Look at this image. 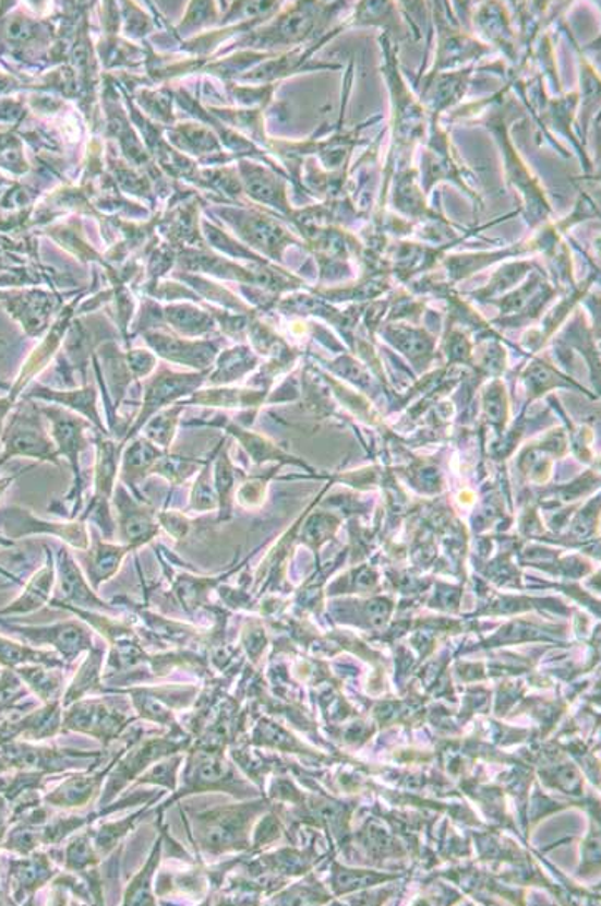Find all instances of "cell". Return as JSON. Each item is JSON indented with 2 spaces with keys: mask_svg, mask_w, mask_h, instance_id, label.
Returning <instances> with one entry per match:
<instances>
[{
  "mask_svg": "<svg viewBox=\"0 0 601 906\" xmlns=\"http://www.w3.org/2000/svg\"><path fill=\"white\" fill-rule=\"evenodd\" d=\"M214 467V489L217 493L218 506H220V518H224L226 512H229L230 492L233 487V470L227 458L226 452L215 453Z\"/></svg>",
  "mask_w": 601,
  "mask_h": 906,
  "instance_id": "cb8c5ba5",
  "label": "cell"
},
{
  "mask_svg": "<svg viewBox=\"0 0 601 906\" xmlns=\"http://www.w3.org/2000/svg\"><path fill=\"white\" fill-rule=\"evenodd\" d=\"M180 760L182 759H170L167 760L166 763H163V765L155 766L148 775H145L144 778L139 780V784H147V782H152V784L176 788V772L177 768H179Z\"/></svg>",
  "mask_w": 601,
  "mask_h": 906,
  "instance_id": "484cf974",
  "label": "cell"
},
{
  "mask_svg": "<svg viewBox=\"0 0 601 906\" xmlns=\"http://www.w3.org/2000/svg\"><path fill=\"white\" fill-rule=\"evenodd\" d=\"M112 502L119 513L120 537H122L123 545L135 550L157 537L160 525H158L157 512L151 503L139 500L123 484L113 490Z\"/></svg>",
  "mask_w": 601,
  "mask_h": 906,
  "instance_id": "8992f818",
  "label": "cell"
},
{
  "mask_svg": "<svg viewBox=\"0 0 601 906\" xmlns=\"http://www.w3.org/2000/svg\"><path fill=\"white\" fill-rule=\"evenodd\" d=\"M0 453L5 461L15 457L32 458L60 467L52 437L44 427V415L39 405L25 398L15 412H11L0 433Z\"/></svg>",
  "mask_w": 601,
  "mask_h": 906,
  "instance_id": "6da1fadb",
  "label": "cell"
},
{
  "mask_svg": "<svg viewBox=\"0 0 601 906\" xmlns=\"http://www.w3.org/2000/svg\"><path fill=\"white\" fill-rule=\"evenodd\" d=\"M46 565L37 570L36 575L28 580L25 591L22 592L17 600L0 610V617L32 613V611L39 610L47 601H50V594H52L53 584H56V560H53L49 548H46Z\"/></svg>",
  "mask_w": 601,
  "mask_h": 906,
  "instance_id": "5bb4252c",
  "label": "cell"
},
{
  "mask_svg": "<svg viewBox=\"0 0 601 906\" xmlns=\"http://www.w3.org/2000/svg\"><path fill=\"white\" fill-rule=\"evenodd\" d=\"M217 450H215V453H217ZM215 453H212L211 457L202 465L197 480L194 481L192 490H190L189 506L194 512H211V510L217 509V493H215L214 481H212V464H214Z\"/></svg>",
  "mask_w": 601,
  "mask_h": 906,
  "instance_id": "44dd1931",
  "label": "cell"
},
{
  "mask_svg": "<svg viewBox=\"0 0 601 906\" xmlns=\"http://www.w3.org/2000/svg\"><path fill=\"white\" fill-rule=\"evenodd\" d=\"M103 654L104 652L100 651V648L92 646L91 655H88L85 664L82 665L79 673L75 675L74 683H72L68 695H65V700H63L65 705L81 699V696L84 695L85 692H88V690L97 689V686H99V671L100 664H103Z\"/></svg>",
  "mask_w": 601,
  "mask_h": 906,
  "instance_id": "7402d4cb",
  "label": "cell"
},
{
  "mask_svg": "<svg viewBox=\"0 0 601 906\" xmlns=\"http://www.w3.org/2000/svg\"><path fill=\"white\" fill-rule=\"evenodd\" d=\"M183 407L185 405L179 402V404H173L172 407L164 408V410L155 414L141 430L145 439L151 440L158 449L170 450L173 439H176L177 429H179Z\"/></svg>",
  "mask_w": 601,
  "mask_h": 906,
  "instance_id": "ac0fdd59",
  "label": "cell"
},
{
  "mask_svg": "<svg viewBox=\"0 0 601 906\" xmlns=\"http://www.w3.org/2000/svg\"><path fill=\"white\" fill-rule=\"evenodd\" d=\"M11 632L24 636L32 645H52L68 660H74L82 652L91 651L92 633L79 620L49 627H8Z\"/></svg>",
  "mask_w": 601,
  "mask_h": 906,
  "instance_id": "52a82bcc",
  "label": "cell"
},
{
  "mask_svg": "<svg viewBox=\"0 0 601 906\" xmlns=\"http://www.w3.org/2000/svg\"><path fill=\"white\" fill-rule=\"evenodd\" d=\"M230 776V766L226 759L217 752L204 750L197 752L189 760V768L185 773L187 791L208 790L217 788Z\"/></svg>",
  "mask_w": 601,
  "mask_h": 906,
  "instance_id": "9a60e30c",
  "label": "cell"
},
{
  "mask_svg": "<svg viewBox=\"0 0 601 906\" xmlns=\"http://www.w3.org/2000/svg\"><path fill=\"white\" fill-rule=\"evenodd\" d=\"M129 722H131L129 718L109 708L106 703L85 702L69 710L63 725L68 730L84 731L107 743L112 738L119 737L120 731H123Z\"/></svg>",
  "mask_w": 601,
  "mask_h": 906,
  "instance_id": "ba28073f",
  "label": "cell"
},
{
  "mask_svg": "<svg viewBox=\"0 0 601 906\" xmlns=\"http://www.w3.org/2000/svg\"><path fill=\"white\" fill-rule=\"evenodd\" d=\"M11 584H21V579H17L15 575H11V573L5 572L4 569H0V591H4Z\"/></svg>",
  "mask_w": 601,
  "mask_h": 906,
  "instance_id": "4dcf8cb0",
  "label": "cell"
},
{
  "mask_svg": "<svg viewBox=\"0 0 601 906\" xmlns=\"http://www.w3.org/2000/svg\"><path fill=\"white\" fill-rule=\"evenodd\" d=\"M129 552H132V550L127 545L107 544V541L97 538L94 547L87 548V559H85V572H87L91 587L97 591L100 584L112 579L119 572L123 557Z\"/></svg>",
  "mask_w": 601,
  "mask_h": 906,
  "instance_id": "2e32d148",
  "label": "cell"
},
{
  "mask_svg": "<svg viewBox=\"0 0 601 906\" xmlns=\"http://www.w3.org/2000/svg\"><path fill=\"white\" fill-rule=\"evenodd\" d=\"M205 461L197 457H185L177 453L166 452L158 458L157 464L152 467L151 475L166 478L172 485V489L189 480L192 475L199 474Z\"/></svg>",
  "mask_w": 601,
  "mask_h": 906,
  "instance_id": "d6986e66",
  "label": "cell"
},
{
  "mask_svg": "<svg viewBox=\"0 0 601 906\" xmlns=\"http://www.w3.org/2000/svg\"><path fill=\"white\" fill-rule=\"evenodd\" d=\"M170 320L173 323H179L180 327L185 329V331H201L202 327H205V315H201V313L195 312V310L189 309H173L170 310Z\"/></svg>",
  "mask_w": 601,
  "mask_h": 906,
  "instance_id": "83f0119b",
  "label": "cell"
},
{
  "mask_svg": "<svg viewBox=\"0 0 601 906\" xmlns=\"http://www.w3.org/2000/svg\"><path fill=\"white\" fill-rule=\"evenodd\" d=\"M43 412L44 418L49 422L50 437L56 443L57 453L59 457L65 458L71 465L72 475H74V485H72L71 493L65 497L72 505L71 516L77 515L82 510L84 503V481H82V453L87 446V439L85 433L92 426L88 420H85L81 415L72 414L68 408L59 407V405H44L39 407Z\"/></svg>",
  "mask_w": 601,
  "mask_h": 906,
  "instance_id": "7a4b0ae2",
  "label": "cell"
},
{
  "mask_svg": "<svg viewBox=\"0 0 601 906\" xmlns=\"http://www.w3.org/2000/svg\"><path fill=\"white\" fill-rule=\"evenodd\" d=\"M56 565L60 591H62L63 600L68 601L69 607L82 608V610L85 608V610L110 611V605L100 600L91 584L85 582L84 573L79 569L75 560L72 559L68 548L62 547L57 552ZM50 604L65 605L56 600L50 601Z\"/></svg>",
  "mask_w": 601,
  "mask_h": 906,
  "instance_id": "9c48e42d",
  "label": "cell"
},
{
  "mask_svg": "<svg viewBox=\"0 0 601 906\" xmlns=\"http://www.w3.org/2000/svg\"><path fill=\"white\" fill-rule=\"evenodd\" d=\"M125 445L122 458H120V478L127 489L131 490L139 500L145 502V497L139 492V485L151 475L152 467L169 450L158 449L144 436L134 437Z\"/></svg>",
  "mask_w": 601,
  "mask_h": 906,
  "instance_id": "7c38bea8",
  "label": "cell"
},
{
  "mask_svg": "<svg viewBox=\"0 0 601 906\" xmlns=\"http://www.w3.org/2000/svg\"><path fill=\"white\" fill-rule=\"evenodd\" d=\"M32 468L34 467H27L25 468V470L17 472V474H12L9 475V477L0 478V500H2L4 493L8 492L9 489H11L12 484H14V481L17 480L19 477H22V475L27 474V472H31Z\"/></svg>",
  "mask_w": 601,
  "mask_h": 906,
  "instance_id": "f546056e",
  "label": "cell"
},
{
  "mask_svg": "<svg viewBox=\"0 0 601 906\" xmlns=\"http://www.w3.org/2000/svg\"><path fill=\"white\" fill-rule=\"evenodd\" d=\"M4 464H8V461H5V458L2 457V453H0V467H2V465Z\"/></svg>",
  "mask_w": 601,
  "mask_h": 906,
  "instance_id": "1f68e13d",
  "label": "cell"
},
{
  "mask_svg": "<svg viewBox=\"0 0 601 906\" xmlns=\"http://www.w3.org/2000/svg\"><path fill=\"white\" fill-rule=\"evenodd\" d=\"M104 775H77L47 797V801L57 807L74 808L87 804L99 787Z\"/></svg>",
  "mask_w": 601,
  "mask_h": 906,
  "instance_id": "e0dca14e",
  "label": "cell"
},
{
  "mask_svg": "<svg viewBox=\"0 0 601 906\" xmlns=\"http://www.w3.org/2000/svg\"><path fill=\"white\" fill-rule=\"evenodd\" d=\"M95 492L91 502L85 506L81 521H94L103 531L104 538H112L113 521L110 515V500L116 490L117 475L120 470V458H122L123 443L113 440L112 436H106L95 430Z\"/></svg>",
  "mask_w": 601,
  "mask_h": 906,
  "instance_id": "3957f363",
  "label": "cell"
},
{
  "mask_svg": "<svg viewBox=\"0 0 601 906\" xmlns=\"http://www.w3.org/2000/svg\"><path fill=\"white\" fill-rule=\"evenodd\" d=\"M199 838L207 850H226L239 842L245 832V812L243 810H215L199 816Z\"/></svg>",
  "mask_w": 601,
  "mask_h": 906,
  "instance_id": "30bf717a",
  "label": "cell"
},
{
  "mask_svg": "<svg viewBox=\"0 0 601 906\" xmlns=\"http://www.w3.org/2000/svg\"><path fill=\"white\" fill-rule=\"evenodd\" d=\"M182 749L177 741L164 740V738H154V740L145 741L141 747L129 753L122 762L113 770L112 778L109 780V788L103 797V803L110 801V798L119 794L120 788L132 780L135 775L142 772L145 766L151 765L155 760L164 755H172Z\"/></svg>",
  "mask_w": 601,
  "mask_h": 906,
  "instance_id": "8fae6325",
  "label": "cell"
},
{
  "mask_svg": "<svg viewBox=\"0 0 601 906\" xmlns=\"http://www.w3.org/2000/svg\"><path fill=\"white\" fill-rule=\"evenodd\" d=\"M25 398H36V401L49 402V404L69 408V410L75 412V414L88 420L97 432L110 436L109 430L104 426L99 410H97V394H95L92 386L72 392H57L50 391L46 386H37V389H32L28 394H25Z\"/></svg>",
  "mask_w": 601,
  "mask_h": 906,
  "instance_id": "4fadbf2b",
  "label": "cell"
},
{
  "mask_svg": "<svg viewBox=\"0 0 601 906\" xmlns=\"http://www.w3.org/2000/svg\"><path fill=\"white\" fill-rule=\"evenodd\" d=\"M95 851L97 850L92 848L88 833L77 836V838L72 839V844L69 845L68 848V867L71 868V870H82V868L97 865L99 858H97V854H95Z\"/></svg>",
  "mask_w": 601,
  "mask_h": 906,
  "instance_id": "d4e9b609",
  "label": "cell"
},
{
  "mask_svg": "<svg viewBox=\"0 0 601 906\" xmlns=\"http://www.w3.org/2000/svg\"><path fill=\"white\" fill-rule=\"evenodd\" d=\"M160 850H163V838H157L154 850L145 861L144 868L139 871V875L132 880L131 885L127 889L123 902L129 903V905H135V903L144 905V903L155 902L154 895H152V879H154L155 870H157L160 857H163Z\"/></svg>",
  "mask_w": 601,
  "mask_h": 906,
  "instance_id": "ffe728a7",
  "label": "cell"
},
{
  "mask_svg": "<svg viewBox=\"0 0 601 906\" xmlns=\"http://www.w3.org/2000/svg\"><path fill=\"white\" fill-rule=\"evenodd\" d=\"M0 531L5 532V535L12 538L34 534L56 535L79 550H87L91 547L84 521L72 522V524L71 522L69 524L47 522L22 506L11 505L0 509Z\"/></svg>",
  "mask_w": 601,
  "mask_h": 906,
  "instance_id": "5b68a950",
  "label": "cell"
},
{
  "mask_svg": "<svg viewBox=\"0 0 601 906\" xmlns=\"http://www.w3.org/2000/svg\"><path fill=\"white\" fill-rule=\"evenodd\" d=\"M15 407V402L11 397L0 398V433L4 429L5 420L11 415L12 408Z\"/></svg>",
  "mask_w": 601,
  "mask_h": 906,
  "instance_id": "f1b7e54d",
  "label": "cell"
},
{
  "mask_svg": "<svg viewBox=\"0 0 601 906\" xmlns=\"http://www.w3.org/2000/svg\"><path fill=\"white\" fill-rule=\"evenodd\" d=\"M157 521L160 527L166 528L173 538L180 540V538L185 537L190 531V522L187 516H183L180 512H158L157 513Z\"/></svg>",
  "mask_w": 601,
  "mask_h": 906,
  "instance_id": "4316f807",
  "label": "cell"
},
{
  "mask_svg": "<svg viewBox=\"0 0 601 906\" xmlns=\"http://www.w3.org/2000/svg\"><path fill=\"white\" fill-rule=\"evenodd\" d=\"M28 661L46 664L47 667H57L60 664L52 654L32 651L31 646L19 645L0 636V664L15 667V665L28 664Z\"/></svg>",
  "mask_w": 601,
  "mask_h": 906,
  "instance_id": "603a6c76",
  "label": "cell"
},
{
  "mask_svg": "<svg viewBox=\"0 0 601 906\" xmlns=\"http://www.w3.org/2000/svg\"><path fill=\"white\" fill-rule=\"evenodd\" d=\"M202 375L197 373H160L145 391L144 401H142L141 410H139L135 422L129 427L125 436L120 442L125 446L127 442H131L134 437L141 433L145 424L154 417L158 412L169 407L172 404H179L180 398L190 397V395L197 392L201 386Z\"/></svg>",
  "mask_w": 601,
  "mask_h": 906,
  "instance_id": "277c9868",
  "label": "cell"
}]
</instances>
